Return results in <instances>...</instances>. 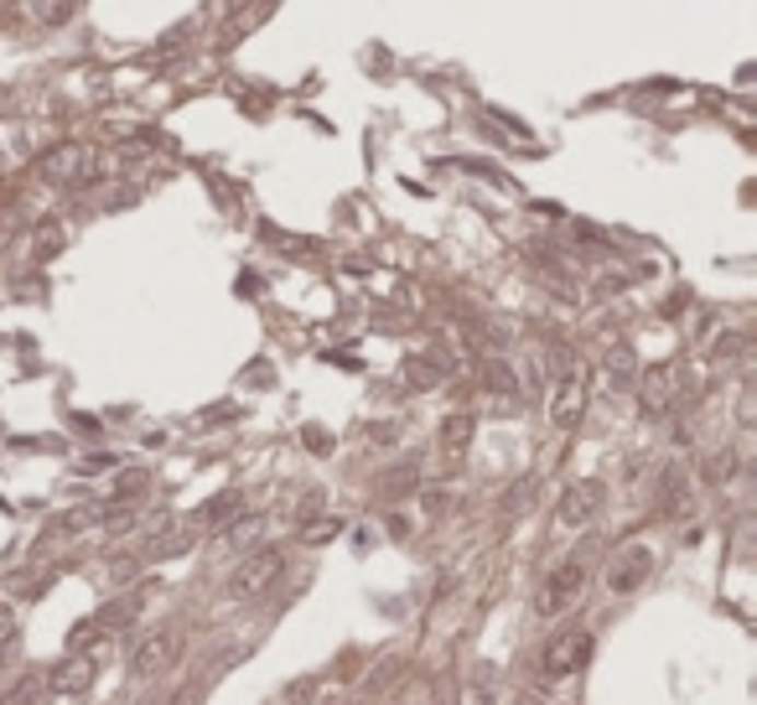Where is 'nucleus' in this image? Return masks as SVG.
<instances>
[{
    "mask_svg": "<svg viewBox=\"0 0 757 705\" xmlns=\"http://www.w3.org/2000/svg\"><path fill=\"white\" fill-rule=\"evenodd\" d=\"M280 570H286V555L280 550H249L240 566H234V576H229V597L234 602H255V597H265V591L280 581Z\"/></svg>",
    "mask_w": 757,
    "mask_h": 705,
    "instance_id": "1",
    "label": "nucleus"
},
{
    "mask_svg": "<svg viewBox=\"0 0 757 705\" xmlns=\"http://www.w3.org/2000/svg\"><path fill=\"white\" fill-rule=\"evenodd\" d=\"M182 654V633H172V627H156V633H145L136 644V654H130V680L136 685H151V680H161L166 669L177 664Z\"/></svg>",
    "mask_w": 757,
    "mask_h": 705,
    "instance_id": "2",
    "label": "nucleus"
},
{
    "mask_svg": "<svg viewBox=\"0 0 757 705\" xmlns=\"http://www.w3.org/2000/svg\"><path fill=\"white\" fill-rule=\"evenodd\" d=\"M581 587H586V566H581V560H560V566L539 581L535 612H539V617H560L566 608H577Z\"/></svg>",
    "mask_w": 757,
    "mask_h": 705,
    "instance_id": "3",
    "label": "nucleus"
},
{
    "mask_svg": "<svg viewBox=\"0 0 757 705\" xmlns=\"http://www.w3.org/2000/svg\"><path fill=\"white\" fill-rule=\"evenodd\" d=\"M592 633L586 627H571V633H560L556 644L545 648V659H539V669L550 674V680H566V674H577V669H586V659H592Z\"/></svg>",
    "mask_w": 757,
    "mask_h": 705,
    "instance_id": "4",
    "label": "nucleus"
},
{
    "mask_svg": "<svg viewBox=\"0 0 757 705\" xmlns=\"http://www.w3.org/2000/svg\"><path fill=\"white\" fill-rule=\"evenodd\" d=\"M602 509V483L581 477V483H566V493L556 498V524L566 529H586Z\"/></svg>",
    "mask_w": 757,
    "mask_h": 705,
    "instance_id": "5",
    "label": "nucleus"
},
{
    "mask_svg": "<svg viewBox=\"0 0 757 705\" xmlns=\"http://www.w3.org/2000/svg\"><path fill=\"white\" fill-rule=\"evenodd\" d=\"M649 576H654V550H649V545H628V550H618V555H613V566H607V591L628 597V591H638Z\"/></svg>",
    "mask_w": 757,
    "mask_h": 705,
    "instance_id": "6",
    "label": "nucleus"
},
{
    "mask_svg": "<svg viewBox=\"0 0 757 705\" xmlns=\"http://www.w3.org/2000/svg\"><path fill=\"white\" fill-rule=\"evenodd\" d=\"M581 411H586V373L571 369L556 384V390H550V420H556L560 431H577V426H581Z\"/></svg>",
    "mask_w": 757,
    "mask_h": 705,
    "instance_id": "7",
    "label": "nucleus"
},
{
    "mask_svg": "<svg viewBox=\"0 0 757 705\" xmlns=\"http://www.w3.org/2000/svg\"><path fill=\"white\" fill-rule=\"evenodd\" d=\"M94 654H68V659H58L53 664V674H47V685L53 695H62V701H73V695H83V690H94Z\"/></svg>",
    "mask_w": 757,
    "mask_h": 705,
    "instance_id": "8",
    "label": "nucleus"
},
{
    "mask_svg": "<svg viewBox=\"0 0 757 705\" xmlns=\"http://www.w3.org/2000/svg\"><path fill=\"white\" fill-rule=\"evenodd\" d=\"M37 172L47 176V182H68V187H73V182H89V176L100 172V161L89 157L83 146H58L53 157L37 161Z\"/></svg>",
    "mask_w": 757,
    "mask_h": 705,
    "instance_id": "9",
    "label": "nucleus"
},
{
    "mask_svg": "<svg viewBox=\"0 0 757 705\" xmlns=\"http://www.w3.org/2000/svg\"><path fill=\"white\" fill-rule=\"evenodd\" d=\"M669 400H675V369L669 363H649L638 373V405H643V415H664Z\"/></svg>",
    "mask_w": 757,
    "mask_h": 705,
    "instance_id": "10",
    "label": "nucleus"
},
{
    "mask_svg": "<svg viewBox=\"0 0 757 705\" xmlns=\"http://www.w3.org/2000/svg\"><path fill=\"white\" fill-rule=\"evenodd\" d=\"M240 493H219V498H208V509H202V519H208V524L213 529H234L240 524Z\"/></svg>",
    "mask_w": 757,
    "mask_h": 705,
    "instance_id": "11",
    "label": "nucleus"
},
{
    "mask_svg": "<svg viewBox=\"0 0 757 705\" xmlns=\"http://www.w3.org/2000/svg\"><path fill=\"white\" fill-rule=\"evenodd\" d=\"M441 379H446V363H441L436 352H420V358H410V384H416V390H436Z\"/></svg>",
    "mask_w": 757,
    "mask_h": 705,
    "instance_id": "12",
    "label": "nucleus"
},
{
    "mask_svg": "<svg viewBox=\"0 0 757 705\" xmlns=\"http://www.w3.org/2000/svg\"><path fill=\"white\" fill-rule=\"evenodd\" d=\"M473 431H478V426H473V415H467V411L446 415V420H441V447H446V451H462L467 441H473Z\"/></svg>",
    "mask_w": 757,
    "mask_h": 705,
    "instance_id": "13",
    "label": "nucleus"
},
{
    "mask_svg": "<svg viewBox=\"0 0 757 705\" xmlns=\"http://www.w3.org/2000/svg\"><path fill=\"white\" fill-rule=\"evenodd\" d=\"M685 498H690V477L679 467H664V509H685Z\"/></svg>",
    "mask_w": 757,
    "mask_h": 705,
    "instance_id": "14",
    "label": "nucleus"
},
{
    "mask_svg": "<svg viewBox=\"0 0 757 705\" xmlns=\"http://www.w3.org/2000/svg\"><path fill=\"white\" fill-rule=\"evenodd\" d=\"M140 612V597H120V602H109V608L100 612V627H120V623H130Z\"/></svg>",
    "mask_w": 757,
    "mask_h": 705,
    "instance_id": "15",
    "label": "nucleus"
},
{
    "mask_svg": "<svg viewBox=\"0 0 757 705\" xmlns=\"http://www.w3.org/2000/svg\"><path fill=\"white\" fill-rule=\"evenodd\" d=\"M338 519H312V524L301 529V540H306V545H327V540H338Z\"/></svg>",
    "mask_w": 757,
    "mask_h": 705,
    "instance_id": "16",
    "label": "nucleus"
},
{
    "mask_svg": "<svg viewBox=\"0 0 757 705\" xmlns=\"http://www.w3.org/2000/svg\"><path fill=\"white\" fill-rule=\"evenodd\" d=\"M378 483H384V493H389V498H399V493H410V488H416V467H395V472H384Z\"/></svg>",
    "mask_w": 757,
    "mask_h": 705,
    "instance_id": "17",
    "label": "nucleus"
},
{
    "mask_svg": "<svg viewBox=\"0 0 757 705\" xmlns=\"http://www.w3.org/2000/svg\"><path fill=\"white\" fill-rule=\"evenodd\" d=\"M73 11H79V5H68V0H62V5H32V16L47 21V26H58V21H73Z\"/></svg>",
    "mask_w": 757,
    "mask_h": 705,
    "instance_id": "18",
    "label": "nucleus"
},
{
    "mask_svg": "<svg viewBox=\"0 0 757 705\" xmlns=\"http://www.w3.org/2000/svg\"><path fill=\"white\" fill-rule=\"evenodd\" d=\"M488 384H493V390H503V394L519 390V379H514V369H509V363H493V369H488Z\"/></svg>",
    "mask_w": 757,
    "mask_h": 705,
    "instance_id": "19",
    "label": "nucleus"
},
{
    "mask_svg": "<svg viewBox=\"0 0 757 705\" xmlns=\"http://www.w3.org/2000/svg\"><path fill=\"white\" fill-rule=\"evenodd\" d=\"M286 695H291V705H312V695H317V685H312V680H301V685H291V690H286Z\"/></svg>",
    "mask_w": 757,
    "mask_h": 705,
    "instance_id": "20",
    "label": "nucleus"
},
{
    "mask_svg": "<svg viewBox=\"0 0 757 705\" xmlns=\"http://www.w3.org/2000/svg\"><path fill=\"white\" fill-rule=\"evenodd\" d=\"M11 633H16V617H11V612H0V654H5V644H11Z\"/></svg>",
    "mask_w": 757,
    "mask_h": 705,
    "instance_id": "21",
    "label": "nucleus"
},
{
    "mask_svg": "<svg viewBox=\"0 0 757 705\" xmlns=\"http://www.w3.org/2000/svg\"><path fill=\"white\" fill-rule=\"evenodd\" d=\"M519 705H539V701H535V695H524V701H519Z\"/></svg>",
    "mask_w": 757,
    "mask_h": 705,
    "instance_id": "22",
    "label": "nucleus"
},
{
    "mask_svg": "<svg viewBox=\"0 0 757 705\" xmlns=\"http://www.w3.org/2000/svg\"><path fill=\"white\" fill-rule=\"evenodd\" d=\"M348 705H363V701H348Z\"/></svg>",
    "mask_w": 757,
    "mask_h": 705,
    "instance_id": "23",
    "label": "nucleus"
}]
</instances>
